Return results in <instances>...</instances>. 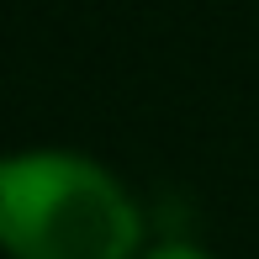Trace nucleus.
<instances>
[{
    "mask_svg": "<svg viewBox=\"0 0 259 259\" xmlns=\"http://www.w3.org/2000/svg\"><path fill=\"white\" fill-rule=\"evenodd\" d=\"M143 211L106 164L27 148L0 164V249L11 259H133Z\"/></svg>",
    "mask_w": 259,
    "mask_h": 259,
    "instance_id": "f257e3e1",
    "label": "nucleus"
},
{
    "mask_svg": "<svg viewBox=\"0 0 259 259\" xmlns=\"http://www.w3.org/2000/svg\"><path fill=\"white\" fill-rule=\"evenodd\" d=\"M138 259H211V254L191 249V243H154V249H143Z\"/></svg>",
    "mask_w": 259,
    "mask_h": 259,
    "instance_id": "f03ea898",
    "label": "nucleus"
},
{
    "mask_svg": "<svg viewBox=\"0 0 259 259\" xmlns=\"http://www.w3.org/2000/svg\"><path fill=\"white\" fill-rule=\"evenodd\" d=\"M0 164H6V159H0Z\"/></svg>",
    "mask_w": 259,
    "mask_h": 259,
    "instance_id": "7ed1b4c3",
    "label": "nucleus"
}]
</instances>
